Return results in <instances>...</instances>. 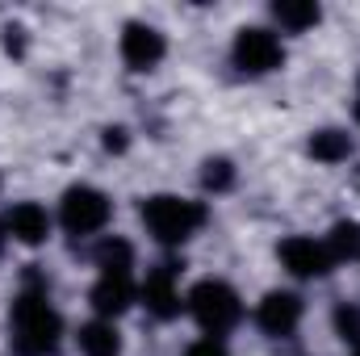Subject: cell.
<instances>
[{"label":"cell","mask_w":360,"mask_h":356,"mask_svg":"<svg viewBox=\"0 0 360 356\" xmlns=\"http://www.w3.org/2000/svg\"><path fill=\"white\" fill-rule=\"evenodd\" d=\"M63 336V319L51 302V285L42 272H25V285L13 302V348L17 356H55Z\"/></svg>","instance_id":"cell-1"},{"label":"cell","mask_w":360,"mask_h":356,"mask_svg":"<svg viewBox=\"0 0 360 356\" xmlns=\"http://www.w3.org/2000/svg\"><path fill=\"white\" fill-rule=\"evenodd\" d=\"M96 285H92V310L101 319H117L122 310H130L139 285H134V248L126 239H105L96 248Z\"/></svg>","instance_id":"cell-2"},{"label":"cell","mask_w":360,"mask_h":356,"mask_svg":"<svg viewBox=\"0 0 360 356\" xmlns=\"http://www.w3.org/2000/svg\"><path fill=\"white\" fill-rule=\"evenodd\" d=\"M143 222L160 243L176 248V243H188L205 227V205L188 201V197H172V193H155L143 201Z\"/></svg>","instance_id":"cell-3"},{"label":"cell","mask_w":360,"mask_h":356,"mask_svg":"<svg viewBox=\"0 0 360 356\" xmlns=\"http://www.w3.org/2000/svg\"><path fill=\"white\" fill-rule=\"evenodd\" d=\"M184 306L193 310V319L210 331V336H226L239 319H243V302H239V293L226 285V281H197L193 289H188V298H184Z\"/></svg>","instance_id":"cell-4"},{"label":"cell","mask_w":360,"mask_h":356,"mask_svg":"<svg viewBox=\"0 0 360 356\" xmlns=\"http://www.w3.org/2000/svg\"><path fill=\"white\" fill-rule=\"evenodd\" d=\"M109 218H113V201H109L101 189H92V184H72V189L63 193L59 222L68 227V235L89 239V235H96V231L109 227Z\"/></svg>","instance_id":"cell-5"},{"label":"cell","mask_w":360,"mask_h":356,"mask_svg":"<svg viewBox=\"0 0 360 356\" xmlns=\"http://www.w3.org/2000/svg\"><path fill=\"white\" fill-rule=\"evenodd\" d=\"M231 59H235V68H239L243 76H269V72H276V68L285 63V46H281V38H276L272 30L252 25V30H239V34H235Z\"/></svg>","instance_id":"cell-6"},{"label":"cell","mask_w":360,"mask_h":356,"mask_svg":"<svg viewBox=\"0 0 360 356\" xmlns=\"http://www.w3.org/2000/svg\"><path fill=\"white\" fill-rule=\"evenodd\" d=\"M139 298L143 306L155 314V319H176L184 310V298H180V281H176V265H160L147 272V281L139 285Z\"/></svg>","instance_id":"cell-7"},{"label":"cell","mask_w":360,"mask_h":356,"mask_svg":"<svg viewBox=\"0 0 360 356\" xmlns=\"http://www.w3.org/2000/svg\"><path fill=\"white\" fill-rule=\"evenodd\" d=\"M281 265L289 268L297 281H310V276H327L335 260L327 256V243L323 239H310V235H293L281 243Z\"/></svg>","instance_id":"cell-8"},{"label":"cell","mask_w":360,"mask_h":356,"mask_svg":"<svg viewBox=\"0 0 360 356\" xmlns=\"http://www.w3.org/2000/svg\"><path fill=\"white\" fill-rule=\"evenodd\" d=\"M164 34L155 25H143V21H130L122 30V59L130 72H151L160 59H164Z\"/></svg>","instance_id":"cell-9"},{"label":"cell","mask_w":360,"mask_h":356,"mask_svg":"<svg viewBox=\"0 0 360 356\" xmlns=\"http://www.w3.org/2000/svg\"><path fill=\"white\" fill-rule=\"evenodd\" d=\"M256 323H260L264 336H276V340L293 336L297 323H302V298L289 293V289H272V293H264V302H260V310H256Z\"/></svg>","instance_id":"cell-10"},{"label":"cell","mask_w":360,"mask_h":356,"mask_svg":"<svg viewBox=\"0 0 360 356\" xmlns=\"http://www.w3.org/2000/svg\"><path fill=\"white\" fill-rule=\"evenodd\" d=\"M4 231H8V239H17V243H25V248H38V243H46V235H51V214H46L38 201H17V205L4 214Z\"/></svg>","instance_id":"cell-11"},{"label":"cell","mask_w":360,"mask_h":356,"mask_svg":"<svg viewBox=\"0 0 360 356\" xmlns=\"http://www.w3.org/2000/svg\"><path fill=\"white\" fill-rule=\"evenodd\" d=\"M272 17H276L289 34H302V30L319 25L323 8H319L314 0H276V4H272Z\"/></svg>","instance_id":"cell-12"},{"label":"cell","mask_w":360,"mask_h":356,"mask_svg":"<svg viewBox=\"0 0 360 356\" xmlns=\"http://www.w3.org/2000/svg\"><path fill=\"white\" fill-rule=\"evenodd\" d=\"M80 348H84V356H117L122 352V336H117V327L109 319H96L80 331Z\"/></svg>","instance_id":"cell-13"},{"label":"cell","mask_w":360,"mask_h":356,"mask_svg":"<svg viewBox=\"0 0 360 356\" xmlns=\"http://www.w3.org/2000/svg\"><path fill=\"white\" fill-rule=\"evenodd\" d=\"M310 155L323 160V164H340V160L352 155V139H348L344 130H319V134L310 139Z\"/></svg>","instance_id":"cell-14"},{"label":"cell","mask_w":360,"mask_h":356,"mask_svg":"<svg viewBox=\"0 0 360 356\" xmlns=\"http://www.w3.org/2000/svg\"><path fill=\"white\" fill-rule=\"evenodd\" d=\"M323 243H327V256H331L335 265H340V260H352V256H360V227L356 222H335Z\"/></svg>","instance_id":"cell-15"},{"label":"cell","mask_w":360,"mask_h":356,"mask_svg":"<svg viewBox=\"0 0 360 356\" xmlns=\"http://www.w3.org/2000/svg\"><path fill=\"white\" fill-rule=\"evenodd\" d=\"M201 184H205V189H214V193L231 189V184H235V168H231V160H210V164H205V172H201Z\"/></svg>","instance_id":"cell-16"},{"label":"cell","mask_w":360,"mask_h":356,"mask_svg":"<svg viewBox=\"0 0 360 356\" xmlns=\"http://www.w3.org/2000/svg\"><path fill=\"white\" fill-rule=\"evenodd\" d=\"M335 331H340L348 344H360V310L356 306H340V310H335Z\"/></svg>","instance_id":"cell-17"},{"label":"cell","mask_w":360,"mask_h":356,"mask_svg":"<svg viewBox=\"0 0 360 356\" xmlns=\"http://www.w3.org/2000/svg\"><path fill=\"white\" fill-rule=\"evenodd\" d=\"M184 356H231L226 352V344L218 340V336H205V340H197V344H188Z\"/></svg>","instance_id":"cell-18"},{"label":"cell","mask_w":360,"mask_h":356,"mask_svg":"<svg viewBox=\"0 0 360 356\" xmlns=\"http://www.w3.org/2000/svg\"><path fill=\"white\" fill-rule=\"evenodd\" d=\"M122 143H126L122 130H105V147H109V151H122Z\"/></svg>","instance_id":"cell-19"},{"label":"cell","mask_w":360,"mask_h":356,"mask_svg":"<svg viewBox=\"0 0 360 356\" xmlns=\"http://www.w3.org/2000/svg\"><path fill=\"white\" fill-rule=\"evenodd\" d=\"M4 243H8V231H4V218H0V252H4Z\"/></svg>","instance_id":"cell-20"},{"label":"cell","mask_w":360,"mask_h":356,"mask_svg":"<svg viewBox=\"0 0 360 356\" xmlns=\"http://www.w3.org/2000/svg\"><path fill=\"white\" fill-rule=\"evenodd\" d=\"M352 356H360V344H352Z\"/></svg>","instance_id":"cell-21"},{"label":"cell","mask_w":360,"mask_h":356,"mask_svg":"<svg viewBox=\"0 0 360 356\" xmlns=\"http://www.w3.org/2000/svg\"><path fill=\"white\" fill-rule=\"evenodd\" d=\"M356 117H360V105H356Z\"/></svg>","instance_id":"cell-22"}]
</instances>
